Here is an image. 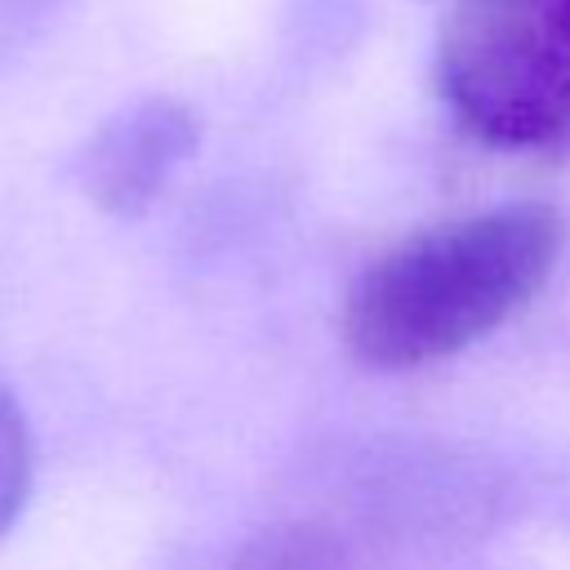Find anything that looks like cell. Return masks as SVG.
Wrapping results in <instances>:
<instances>
[{
  "instance_id": "6da1fadb",
  "label": "cell",
  "mask_w": 570,
  "mask_h": 570,
  "mask_svg": "<svg viewBox=\"0 0 570 570\" xmlns=\"http://www.w3.org/2000/svg\"><path fill=\"white\" fill-rule=\"evenodd\" d=\"M566 223L552 205H494L428 227L361 272L343 334L370 370H419L494 334L552 276Z\"/></svg>"
},
{
  "instance_id": "7a4b0ae2",
  "label": "cell",
  "mask_w": 570,
  "mask_h": 570,
  "mask_svg": "<svg viewBox=\"0 0 570 570\" xmlns=\"http://www.w3.org/2000/svg\"><path fill=\"white\" fill-rule=\"evenodd\" d=\"M436 89L485 147L570 151V0H454L436 36Z\"/></svg>"
},
{
  "instance_id": "3957f363",
  "label": "cell",
  "mask_w": 570,
  "mask_h": 570,
  "mask_svg": "<svg viewBox=\"0 0 570 570\" xmlns=\"http://www.w3.org/2000/svg\"><path fill=\"white\" fill-rule=\"evenodd\" d=\"M196 116L174 98H138L120 107L85 142L80 178L102 214L134 218L156 205L196 151Z\"/></svg>"
},
{
  "instance_id": "277c9868",
  "label": "cell",
  "mask_w": 570,
  "mask_h": 570,
  "mask_svg": "<svg viewBox=\"0 0 570 570\" xmlns=\"http://www.w3.org/2000/svg\"><path fill=\"white\" fill-rule=\"evenodd\" d=\"M31 472H36L31 428H27L18 396L0 379V534L18 521V512L31 494Z\"/></svg>"
},
{
  "instance_id": "5b68a950",
  "label": "cell",
  "mask_w": 570,
  "mask_h": 570,
  "mask_svg": "<svg viewBox=\"0 0 570 570\" xmlns=\"http://www.w3.org/2000/svg\"><path fill=\"white\" fill-rule=\"evenodd\" d=\"M232 570H343L338 548L312 525H276L263 530Z\"/></svg>"
},
{
  "instance_id": "8992f818",
  "label": "cell",
  "mask_w": 570,
  "mask_h": 570,
  "mask_svg": "<svg viewBox=\"0 0 570 570\" xmlns=\"http://www.w3.org/2000/svg\"><path fill=\"white\" fill-rule=\"evenodd\" d=\"M53 0H0V13L4 18H31V13H40V9H49Z\"/></svg>"
}]
</instances>
